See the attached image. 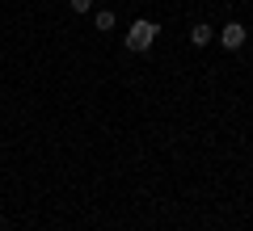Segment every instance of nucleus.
Wrapping results in <instances>:
<instances>
[{
  "mask_svg": "<svg viewBox=\"0 0 253 231\" xmlns=\"http://www.w3.org/2000/svg\"><path fill=\"white\" fill-rule=\"evenodd\" d=\"M156 34H161L156 21H148V17L131 21V30H126V51H148V46L156 42Z\"/></svg>",
  "mask_w": 253,
  "mask_h": 231,
  "instance_id": "1",
  "label": "nucleus"
},
{
  "mask_svg": "<svg viewBox=\"0 0 253 231\" xmlns=\"http://www.w3.org/2000/svg\"><path fill=\"white\" fill-rule=\"evenodd\" d=\"M215 38H219V46H224V51H241V46H245V38H249V30H245L241 21H228V26L219 30Z\"/></svg>",
  "mask_w": 253,
  "mask_h": 231,
  "instance_id": "2",
  "label": "nucleus"
},
{
  "mask_svg": "<svg viewBox=\"0 0 253 231\" xmlns=\"http://www.w3.org/2000/svg\"><path fill=\"white\" fill-rule=\"evenodd\" d=\"M211 38H215V30H211L207 21H194V26H190V42H194V46H207Z\"/></svg>",
  "mask_w": 253,
  "mask_h": 231,
  "instance_id": "3",
  "label": "nucleus"
},
{
  "mask_svg": "<svg viewBox=\"0 0 253 231\" xmlns=\"http://www.w3.org/2000/svg\"><path fill=\"white\" fill-rule=\"evenodd\" d=\"M93 26H97L101 34H110V30L118 26V17H114V13H110V9H101V13H93Z\"/></svg>",
  "mask_w": 253,
  "mask_h": 231,
  "instance_id": "4",
  "label": "nucleus"
},
{
  "mask_svg": "<svg viewBox=\"0 0 253 231\" xmlns=\"http://www.w3.org/2000/svg\"><path fill=\"white\" fill-rule=\"evenodd\" d=\"M68 4H72V13H89L93 9V0H68Z\"/></svg>",
  "mask_w": 253,
  "mask_h": 231,
  "instance_id": "5",
  "label": "nucleus"
}]
</instances>
